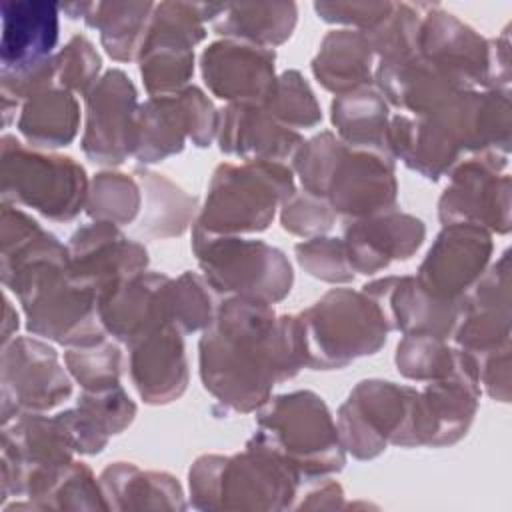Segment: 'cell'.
<instances>
[{"instance_id":"obj_1","label":"cell","mask_w":512,"mask_h":512,"mask_svg":"<svg viewBox=\"0 0 512 512\" xmlns=\"http://www.w3.org/2000/svg\"><path fill=\"white\" fill-rule=\"evenodd\" d=\"M306 366L298 316H276L270 304L224 298L198 342L202 386L222 410H258L278 382Z\"/></svg>"},{"instance_id":"obj_2","label":"cell","mask_w":512,"mask_h":512,"mask_svg":"<svg viewBox=\"0 0 512 512\" xmlns=\"http://www.w3.org/2000/svg\"><path fill=\"white\" fill-rule=\"evenodd\" d=\"M188 478L192 506L198 510L292 508L302 486V476L292 464L254 440L234 456H200Z\"/></svg>"},{"instance_id":"obj_3","label":"cell","mask_w":512,"mask_h":512,"mask_svg":"<svg viewBox=\"0 0 512 512\" xmlns=\"http://www.w3.org/2000/svg\"><path fill=\"white\" fill-rule=\"evenodd\" d=\"M258 430L250 440L292 464L302 482L340 472L346 450L326 402L312 390L268 398L256 410Z\"/></svg>"},{"instance_id":"obj_4","label":"cell","mask_w":512,"mask_h":512,"mask_svg":"<svg viewBox=\"0 0 512 512\" xmlns=\"http://www.w3.org/2000/svg\"><path fill=\"white\" fill-rule=\"evenodd\" d=\"M294 192V172L284 162H222L212 172L194 226L218 236L264 232Z\"/></svg>"},{"instance_id":"obj_5","label":"cell","mask_w":512,"mask_h":512,"mask_svg":"<svg viewBox=\"0 0 512 512\" xmlns=\"http://www.w3.org/2000/svg\"><path fill=\"white\" fill-rule=\"evenodd\" d=\"M306 366L338 370L376 354L390 332L378 304L362 290L332 288L298 314Z\"/></svg>"},{"instance_id":"obj_6","label":"cell","mask_w":512,"mask_h":512,"mask_svg":"<svg viewBox=\"0 0 512 512\" xmlns=\"http://www.w3.org/2000/svg\"><path fill=\"white\" fill-rule=\"evenodd\" d=\"M192 252L208 286L224 298L282 302L294 284L286 254L264 240L218 236L192 228Z\"/></svg>"},{"instance_id":"obj_7","label":"cell","mask_w":512,"mask_h":512,"mask_svg":"<svg viewBox=\"0 0 512 512\" xmlns=\"http://www.w3.org/2000/svg\"><path fill=\"white\" fill-rule=\"evenodd\" d=\"M2 202L32 208L52 222H70L88 198L86 170L72 156L46 154L24 146L16 136H2Z\"/></svg>"},{"instance_id":"obj_8","label":"cell","mask_w":512,"mask_h":512,"mask_svg":"<svg viewBox=\"0 0 512 512\" xmlns=\"http://www.w3.org/2000/svg\"><path fill=\"white\" fill-rule=\"evenodd\" d=\"M224 4L160 2L138 54L140 76L148 96H170L194 74V46L206 38V22H214Z\"/></svg>"},{"instance_id":"obj_9","label":"cell","mask_w":512,"mask_h":512,"mask_svg":"<svg viewBox=\"0 0 512 512\" xmlns=\"http://www.w3.org/2000/svg\"><path fill=\"white\" fill-rule=\"evenodd\" d=\"M416 388L388 380H362L338 408V434L346 452L358 460L380 456L388 444L412 448Z\"/></svg>"},{"instance_id":"obj_10","label":"cell","mask_w":512,"mask_h":512,"mask_svg":"<svg viewBox=\"0 0 512 512\" xmlns=\"http://www.w3.org/2000/svg\"><path fill=\"white\" fill-rule=\"evenodd\" d=\"M218 120L220 112L196 86L170 96H148L138 108L134 158L144 166L162 162L180 154L186 140L206 148L218 134Z\"/></svg>"},{"instance_id":"obj_11","label":"cell","mask_w":512,"mask_h":512,"mask_svg":"<svg viewBox=\"0 0 512 512\" xmlns=\"http://www.w3.org/2000/svg\"><path fill=\"white\" fill-rule=\"evenodd\" d=\"M72 376L58 352L30 336L2 346L0 398L2 426L26 412H48L72 396Z\"/></svg>"},{"instance_id":"obj_12","label":"cell","mask_w":512,"mask_h":512,"mask_svg":"<svg viewBox=\"0 0 512 512\" xmlns=\"http://www.w3.org/2000/svg\"><path fill=\"white\" fill-rule=\"evenodd\" d=\"M138 108V92L128 74L106 70L84 96V156L100 166H120L134 156Z\"/></svg>"},{"instance_id":"obj_13","label":"cell","mask_w":512,"mask_h":512,"mask_svg":"<svg viewBox=\"0 0 512 512\" xmlns=\"http://www.w3.org/2000/svg\"><path fill=\"white\" fill-rule=\"evenodd\" d=\"M508 160L478 154L460 160L438 200L442 224H476L488 232L510 230V176L502 170Z\"/></svg>"},{"instance_id":"obj_14","label":"cell","mask_w":512,"mask_h":512,"mask_svg":"<svg viewBox=\"0 0 512 512\" xmlns=\"http://www.w3.org/2000/svg\"><path fill=\"white\" fill-rule=\"evenodd\" d=\"M480 400L476 360L458 348V362L450 376L426 382L416 392L412 414L414 446H450L466 436Z\"/></svg>"},{"instance_id":"obj_15","label":"cell","mask_w":512,"mask_h":512,"mask_svg":"<svg viewBox=\"0 0 512 512\" xmlns=\"http://www.w3.org/2000/svg\"><path fill=\"white\" fill-rule=\"evenodd\" d=\"M416 56L460 90L486 88L488 40L440 4H420Z\"/></svg>"},{"instance_id":"obj_16","label":"cell","mask_w":512,"mask_h":512,"mask_svg":"<svg viewBox=\"0 0 512 512\" xmlns=\"http://www.w3.org/2000/svg\"><path fill=\"white\" fill-rule=\"evenodd\" d=\"M492 250L488 230L466 222L444 224L414 278L432 296L460 302L484 274Z\"/></svg>"},{"instance_id":"obj_17","label":"cell","mask_w":512,"mask_h":512,"mask_svg":"<svg viewBox=\"0 0 512 512\" xmlns=\"http://www.w3.org/2000/svg\"><path fill=\"white\" fill-rule=\"evenodd\" d=\"M68 272L72 280L90 288L98 298L118 282L148 268V250L128 238L120 226L92 222L80 226L68 240Z\"/></svg>"},{"instance_id":"obj_18","label":"cell","mask_w":512,"mask_h":512,"mask_svg":"<svg viewBox=\"0 0 512 512\" xmlns=\"http://www.w3.org/2000/svg\"><path fill=\"white\" fill-rule=\"evenodd\" d=\"M452 338L456 346L480 360L510 346V254L484 270L462 296Z\"/></svg>"},{"instance_id":"obj_19","label":"cell","mask_w":512,"mask_h":512,"mask_svg":"<svg viewBox=\"0 0 512 512\" xmlns=\"http://www.w3.org/2000/svg\"><path fill=\"white\" fill-rule=\"evenodd\" d=\"M274 64V50L230 38L212 42L200 56L204 84L228 104L264 106L278 78Z\"/></svg>"},{"instance_id":"obj_20","label":"cell","mask_w":512,"mask_h":512,"mask_svg":"<svg viewBox=\"0 0 512 512\" xmlns=\"http://www.w3.org/2000/svg\"><path fill=\"white\" fill-rule=\"evenodd\" d=\"M0 78H18L54 58L60 36V4L4 0L0 4Z\"/></svg>"},{"instance_id":"obj_21","label":"cell","mask_w":512,"mask_h":512,"mask_svg":"<svg viewBox=\"0 0 512 512\" xmlns=\"http://www.w3.org/2000/svg\"><path fill=\"white\" fill-rule=\"evenodd\" d=\"M324 198L336 216L346 220H362L396 210L394 160L376 152L346 148L332 172Z\"/></svg>"},{"instance_id":"obj_22","label":"cell","mask_w":512,"mask_h":512,"mask_svg":"<svg viewBox=\"0 0 512 512\" xmlns=\"http://www.w3.org/2000/svg\"><path fill=\"white\" fill-rule=\"evenodd\" d=\"M170 282L160 272H140L118 282L98 298V316L106 334L132 346L170 324Z\"/></svg>"},{"instance_id":"obj_23","label":"cell","mask_w":512,"mask_h":512,"mask_svg":"<svg viewBox=\"0 0 512 512\" xmlns=\"http://www.w3.org/2000/svg\"><path fill=\"white\" fill-rule=\"evenodd\" d=\"M382 310L390 330L450 338L460 316V302L440 300L426 292L414 276H386L362 286Z\"/></svg>"},{"instance_id":"obj_24","label":"cell","mask_w":512,"mask_h":512,"mask_svg":"<svg viewBox=\"0 0 512 512\" xmlns=\"http://www.w3.org/2000/svg\"><path fill=\"white\" fill-rule=\"evenodd\" d=\"M426 226L420 218L390 210L380 216L348 220L344 244L356 274H376L394 260H408L424 242Z\"/></svg>"},{"instance_id":"obj_25","label":"cell","mask_w":512,"mask_h":512,"mask_svg":"<svg viewBox=\"0 0 512 512\" xmlns=\"http://www.w3.org/2000/svg\"><path fill=\"white\" fill-rule=\"evenodd\" d=\"M128 372L138 396L150 406L178 400L190 378L184 334L166 324L128 346Z\"/></svg>"},{"instance_id":"obj_26","label":"cell","mask_w":512,"mask_h":512,"mask_svg":"<svg viewBox=\"0 0 512 512\" xmlns=\"http://www.w3.org/2000/svg\"><path fill=\"white\" fill-rule=\"evenodd\" d=\"M218 148L240 160H292L304 144L300 132L276 122L262 106L228 104L218 120Z\"/></svg>"},{"instance_id":"obj_27","label":"cell","mask_w":512,"mask_h":512,"mask_svg":"<svg viewBox=\"0 0 512 512\" xmlns=\"http://www.w3.org/2000/svg\"><path fill=\"white\" fill-rule=\"evenodd\" d=\"M80 454H98L108 444L110 436L124 432L136 416V404L130 400L122 384L82 392L76 406L56 414Z\"/></svg>"},{"instance_id":"obj_28","label":"cell","mask_w":512,"mask_h":512,"mask_svg":"<svg viewBox=\"0 0 512 512\" xmlns=\"http://www.w3.org/2000/svg\"><path fill=\"white\" fill-rule=\"evenodd\" d=\"M376 54L364 32L352 28L330 30L312 58V74L328 92L342 96L374 82Z\"/></svg>"},{"instance_id":"obj_29","label":"cell","mask_w":512,"mask_h":512,"mask_svg":"<svg viewBox=\"0 0 512 512\" xmlns=\"http://www.w3.org/2000/svg\"><path fill=\"white\" fill-rule=\"evenodd\" d=\"M100 488L108 508H186L182 486L168 472L142 470L132 462L108 464L100 478Z\"/></svg>"},{"instance_id":"obj_30","label":"cell","mask_w":512,"mask_h":512,"mask_svg":"<svg viewBox=\"0 0 512 512\" xmlns=\"http://www.w3.org/2000/svg\"><path fill=\"white\" fill-rule=\"evenodd\" d=\"M330 118L338 138L348 148L376 152L394 160L388 148L390 108L376 86L336 96L330 104Z\"/></svg>"},{"instance_id":"obj_31","label":"cell","mask_w":512,"mask_h":512,"mask_svg":"<svg viewBox=\"0 0 512 512\" xmlns=\"http://www.w3.org/2000/svg\"><path fill=\"white\" fill-rule=\"evenodd\" d=\"M298 22L296 2L224 4L212 30L224 38L274 50L284 44Z\"/></svg>"},{"instance_id":"obj_32","label":"cell","mask_w":512,"mask_h":512,"mask_svg":"<svg viewBox=\"0 0 512 512\" xmlns=\"http://www.w3.org/2000/svg\"><path fill=\"white\" fill-rule=\"evenodd\" d=\"M16 128L32 148L68 146L80 128V104L72 92L54 86L22 104Z\"/></svg>"},{"instance_id":"obj_33","label":"cell","mask_w":512,"mask_h":512,"mask_svg":"<svg viewBox=\"0 0 512 512\" xmlns=\"http://www.w3.org/2000/svg\"><path fill=\"white\" fill-rule=\"evenodd\" d=\"M144 190V214L138 222V234L148 238L182 236L194 222L198 200L186 194L176 182L148 168L134 170Z\"/></svg>"},{"instance_id":"obj_34","label":"cell","mask_w":512,"mask_h":512,"mask_svg":"<svg viewBox=\"0 0 512 512\" xmlns=\"http://www.w3.org/2000/svg\"><path fill=\"white\" fill-rule=\"evenodd\" d=\"M154 2H90L84 24L100 34L104 52L116 62L138 60Z\"/></svg>"},{"instance_id":"obj_35","label":"cell","mask_w":512,"mask_h":512,"mask_svg":"<svg viewBox=\"0 0 512 512\" xmlns=\"http://www.w3.org/2000/svg\"><path fill=\"white\" fill-rule=\"evenodd\" d=\"M140 208L142 188L136 178L114 170H102L90 180L84 210L92 220L126 226L138 218Z\"/></svg>"},{"instance_id":"obj_36","label":"cell","mask_w":512,"mask_h":512,"mask_svg":"<svg viewBox=\"0 0 512 512\" xmlns=\"http://www.w3.org/2000/svg\"><path fill=\"white\" fill-rule=\"evenodd\" d=\"M398 372L414 382H432L450 376L458 362V348L430 334H404L394 356Z\"/></svg>"},{"instance_id":"obj_37","label":"cell","mask_w":512,"mask_h":512,"mask_svg":"<svg viewBox=\"0 0 512 512\" xmlns=\"http://www.w3.org/2000/svg\"><path fill=\"white\" fill-rule=\"evenodd\" d=\"M276 122L298 132L322 122L320 104L298 70H286L276 78L272 94L262 106Z\"/></svg>"},{"instance_id":"obj_38","label":"cell","mask_w":512,"mask_h":512,"mask_svg":"<svg viewBox=\"0 0 512 512\" xmlns=\"http://www.w3.org/2000/svg\"><path fill=\"white\" fill-rule=\"evenodd\" d=\"M214 294L202 274H180L170 282V324L184 336L204 332L216 316L218 304L214 302Z\"/></svg>"},{"instance_id":"obj_39","label":"cell","mask_w":512,"mask_h":512,"mask_svg":"<svg viewBox=\"0 0 512 512\" xmlns=\"http://www.w3.org/2000/svg\"><path fill=\"white\" fill-rule=\"evenodd\" d=\"M64 366L84 392H98L120 384L122 352L118 344L106 340L76 346L64 352Z\"/></svg>"},{"instance_id":"obj_40","label":"cell","mask_w":512,"mask_h":512,"mask_svg":"<svg viewBox=\"0 0 512 512\" xmlns=\"http://www.w3.org/2000/svg\"><path fill=\"white\" fill-rule=\"evenodd\" d=\"M346 148L348 146L330 130L306 140L292 158V172L300 178L302 190L324 198L332 172Z\"/></svg>"},{"instance_id":"obj_41","label":"cell","mask_w":512,"mask_h":512,"mask_svg":"<svg viewBox=\"0 0 512 512\" xmlns=\"http://www.w3.org/2000/svg\"><path fill=\"white\" fill-rule=\"evenodd\" d=\"M294 256L306 274L328 284H348L356 276L342 238L316 236L302 240L294 246Z\"/></svg>"},{"instance_id":"obj_42","label":"cell","mask_w":512,"mask_h":512,"mask_svg":"<svg viewBox=\"0 0 512 512\" xmlns=\"http://www.w3.org/2000/svg\"><path fill=\"white\" fill-rule=\"evenodd\" d=\"M56 84L72 94L86 96L98 82L102 58L84 34H74L56 54Z\"/></svg>"},{"instance_id":"obj_43","label":"cell","mask_w":512,"mask_h":512,"mask_svg":"<svg viewBox=\"0 0 512 512\" xmlns=\"http://www.w3.org/2000/svg\"><path fill=\"white\" fill-rule=\"evenodd\" d=\"M280 224L286 232L308 240L330 232L336 224V212L324 198L296 190L280 206Z\"/></svg>"},{"instance_id":"obj_44","label":"cell","mask_w":512,"mask_h":512,"mask_svg":"<svg viewBox=\"0 0 512 512\" xmlns=\"http://www.w3.org/2000/svg\"><path fill=\"white\" fill-rule=\"evenodd\" d=\"M48 510H94V508H108L100 482H96L92 470L82 462H72L70 468L64 472L56 488L50 492L48 500L44 502Z\"/></svg>"},{"instance_id":"obj_45","label":"cell","mask_w":512,"mask_h":512,"mask_svg":"<svg viewBox=\"0 0 512 512\" xmlns=\"http://www.w3.org/2000/svg\"><path fill=\"white\" fill-rule=\"evenodd\" d=\"M394 2H314V12L328 24H340L352 30L366 32L376 26Z\"/></svg>"},{"instance_id":"obj_46","label":"cell","mask_w":512,"mask_h":512,"mask_svg":"<svg viewBox=\"0 0 512 512\" xmlns=\"http://www.w3.org/2000/svg\"><path fill=\"white\" fill-rule=\"evenodd\" d=\"M476 364H478L480 386H484L488 396L498 402H508L510 400V346L476 360Z\"/></svg>"},{"instance_id":"obj_47","label":"cell","mask_w":512,"mask_h":512,"mask_svg":"<svg viewBox=\"0 0 512 512\" xmlns=\"http://www.w3.org/2000/svg\"><path fill=\"white\" fill-rule=\"evenodd\" d=\"M510 84V40L508 30L498 38L488 40V76L486 90H498L508 94Z\"/></svg>"},{"instance_id":"obj_48","label":"cell","mask_w":512,"mask_h":512,"mask_svg":"<svg viewBox=\"0 0 512 512\" xmlns=\"http://www.w3.org/2000/svg\"><path fill=\"white\" fill-rule=\"evenodd\" d=\"M304 482L308 484V488L304 492L306 500H302L294 508H340L342 506L344 492L338 482L324 478V476L308 478Z\"/></svg>"},{"instance_id":"obj_49","label":"cell","mask_w":512,"mask_h":512,"mask_svg":"<svg viewBox=\"0 0 512 512\" xmlns=\"http://www.w3.org/2000/svg\"><path fill=\"white\" fill-rule=\"evenodd\" d=\"M18 312L14 310L10 298L4 294V322H2V346L8 344L12 338H16L18 332Z\"/></svg>"},{"instance_id":"obj_50","label":"cell","mask_w":512,"mask_h":512,"mask_svg":"<svg viewBox=\"0 0 512 512\" xmlns=\"http://www.w3.org/2000/svg\"><path fill=\"white\" fill-rule=\"evenodd\" d=\"M88 8H90V2H66V4H60V12H64L72 20H78V18L84 20Z\"/></svg>"}]
</instances>
